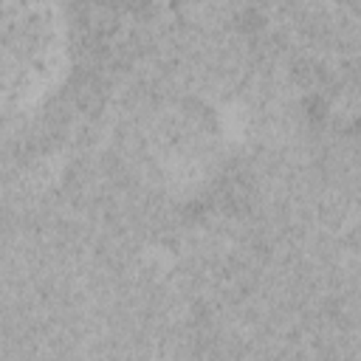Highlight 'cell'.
Listing matches in <instances>:
<instances>
[{
    "label": "cell",
    "mask_w": 361,
    "mask_h": 361,
    "mask_svg": "<svg viewBox=\"0 0 361 361\" xmlns=\"http://www.w3.org/2000/svg\"><path fill=\"white\" fill-rule=\"evenodd\" d=\"M65 45L54 0H0V110L39 102L65 68Z\"/></svg>",
    "instance_id": "obj_1"
}]
</instances>
